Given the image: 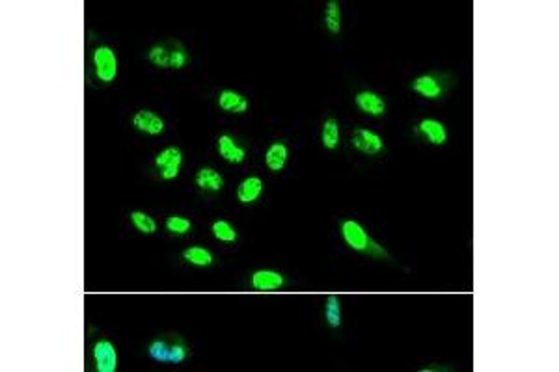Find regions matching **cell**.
<instances>
[{
    "instance_id": "7c38bea8",
    "label": "cell",
    "mask_w": 559,
    "mask_h": 372,
    "mask_svg": "<svg viewBox=\"0 0 559 372\" xmlns=\"http://www.w3.org/2000/svg\"><path fill=\"white\" fill-rule=\"evenodd\" d=\"M194 183H196L198 188L203 190V192H213V194H216V192H221V190L224 188V177H222V173L216 172L214 168H209V166L198 170L196 177H194Z\"/></svg>"
},
{
    "instance_id": "ac0fdd59",
    "label": "cell",
    "mask_w": 559,
    "mask_h": 372,
    "mask_svg": "<svg viewBox=\"0 0 559 372\" xmlns=\"http://www.w3.org/2000/svg\"><path fill=\"white\" fill-rule=\"evenodd\" d=\"M183 259L192 266H198V268H207V266L213 265V254L209 251L207 248L203 246H191L183 251Z\"/></svg>"
},
{
    "instance_id": "44dd1931",
    "label": "cell",
    "mask_w": 559,
    "mask_h": 372,
    "mask_svg": "<svg viewBox=\"0 0 559 372\" xmlns=\"http://www.w3.org/2000/svg\"><path fill=\"white\" fill-rule=\"evenodd\" d=\"M325 319L330 328H339L343 322L341 317V301L338 296H328L327 303H325Z\"/></svg>"
},
{
    "instance_id": "d6986e66",
    "label": "cell",
    "mask_w": 559,
    "mask_h": 372,
    "mask_svg": "<svg viewBox=\"0 0 559 372\" xmlns=\"http://www.w3.org/2000/svg\"><path fill=\"white\" fill-rule=\"evenodd\" d=\"M339 123L338 119L334 118H328L325 123H322V129H321V143L322 148L328 149V151H332V149H336L339 145Z\"/></svg>"
},
{
    "instance_id": "8992f818",
    "label": "cell",
    "mask_w": 559,
    "mask_h": 372,
    "mask_svg": "<svg viewBox=\"0 0 559 372\" xmlns=\"http://www.w3.org/2000/svg\"><path fill=\"white\" fill-rule=\"evenodd\" d=\"M351 143L356 151H360V153L363 154H369V157L379 154L382 149H384V142H382L381 134H377L375 130L369 129L354 130L351 136Z\"/></svg>"
},
{
    "instance_id": "7402d4cb",
    "label": "cell",
    "mask_w": 559,
    "mask_h": 372,
    "mask_svg": "<svg viewBox=\"0 0 559 372\" xmlns=\"http://www.w3.org/2000/svg\"><path fill=\"white\" fill-rule=\"evenodd\" d=\"M131 222L137 227V231H140L142 235H153L155 231H157V222L153 220V216H149L144 211H132Z\"/></svg>"
},
{
    "instance_id": "8fae6325",
    "label": "cell",
    "mask_w": 559,
    "mask_h": 372,
    "mask_svg": "<svg viewBox=\"0 0 559 372\" xmlns=\"http://www.w3.org/2000/svg\"><path fill=\"white\" fill-rule=\"evenodd\" d=\"M418 130L420 134L423 136V140H427L429 143L433 145H444L447 142V129L446 125L438 121V119H431L425 118L420 121L418 125Z\"/></svg>"
},
{
    "instance_id": "d4e9b609",
    "label": "cell",
    "mask_w": 559,
    "mask_h": 372,
    "mask_svg": "<svg viewBox=\"0 0 559 372\" xmlns=\"http://www.w3.org/2000/svg\"><path fill=\"white\" fill-rule=\"evenodd\" d=\"M187 355H189V348L184 346L183 341H175V343H172V352H170V363H183L184 360H187Z\"/></svg>"
},
{
    "instance_id": "e0dca14e",
    "label": "cell",
    "mask_w": 559,
    "mask_h": 372,
    "mask_svg": "<svg viewBox=\"0 0 559 372\" xmlns=\"http://www.w3.org/2000/svg\"><path fill=\"white\" fill-rule=\"evenodd\" d=\"M325 26L330 34L338 36L343 28V17H341V4L338 0H330L325 8Z\"/></svg>"
},
{
    "instance_id": "ffe728a7",
    "label": "cell",
    "mask_w": 559,
    "mask_h": 372,
    "mask_svg": "<svg viewBox=\"0 0 559 372\" xmlns=\"http://www.w3.org/2000/svg\"><path fill=\"white\" fill-rule=\"evenodd\" d=\"M211 231H213V236L218 242L232 244L237 240V231H235V227L227 220H216V222H213Z\"/></svg>"
},
{
    "instance_id": "4fadbf2b",
    "label": "cell",
    "mask_w": 559,
    "mask_h": 372,
    "mask_svg": "<svg viewBox=\"0 0 559 372\" xmlns=\"http://www.w3.org/2000/svg\"><path fill=\"white\" fill-rule=\"evenodd\" d=\"M287 159H289V148L284 142H274L268 145L265 153V166L268 172L280 173L286 168Z\"/></svg>"
},
{
    "instance_id": "cb8c5ba5",
    "label": "cell",
    "mask_w": 559,
    "mask_h": 372,
    "mask_svg": "<svg viewBox=\"0 0 559 372\" xmlns=\"http://www.w3.org/2000/svg\"><path fill=\"white\" fill-rule=\"evenodd\" d=\"M164 227H166L168 233L181 236L187 235V233L192 229V222L189 218H184V216L173 214V216H168L166 222H164Z\"/></svg>"
},
{
    "instance_id": "2e32d148",
    "label": "cell",
    "mask_w": 559,
    "mask_h": 372,
    "mask_svg": "<svg viewBox=\"0 0 559 372\" xmlns=\"http://www.w3.org/2000/svg\"><path fill=\"white\" fill-rule=\"evenodd\" d=\"M263 192V181L259 177H246L244 181H241L237 188V200L243 203V205H250L254 201H257V197L261 195Z\"/></svg>"
},
{
    "instance_id": "277c9868",
    "label": "cell",
    "mask_w": 559,
    "mask_h": 372,
    "mask_svg": "<svg viewBox=\"0 0 559 372\" xmlns=\"http://www.w3.org/2000/svg\"><path fill=\"white\" fill-rule=\"evenodd\" d=\"M94 363L97 372H116L118 369V350L110 341L101 339L94 344Z\"/></svg>"
},
{
    "instance_id": "52a82bcc",
    "label": "cell",
    "mask_w": 559,
    "mask_h": 372,
    "mask_svg": "<svg viewBox=\"0 0 559 372\" xmlns=\"http://www.w3.org/2000/svg\"><path fill=\"white\" fill-rule=\"evenodd\" d=\"M354 103H356L358 110L366 114V116L379 118V116L386 114V100L375 91H369V89L358 91L356 97H354Z\"/></svg>"
},
{
    "instance_id": "9c48e42d",
    "label": "cell",
    "mask_w": 559,
    "mask_h": 372,
    "mask_svg": "<svg viewBox=\"0 0 559 372\" xmlns=\"http://www.w3.org/2000/svg\"><path fill=\"white\" fill-rule=\"evenodd\" d=\"M252 289L259 290V292H273L280 290L286 285V279L276 270H256L250 278Z\"/></svg>"
},
{
    "instance_id": "3957f363",
    "label": "cell",
    "mask_w": 559,
    "mask_h": 372,
    "mask_svg": "<svg viewBox=\"0 0 559 372\" xmlns=\"http://www.w3.org/2000/svg\"><path fill=\"white\" fill-rule=\"evenodd\" d=\"M181 164H183V153H181V149L173 148V145L162 149L161 153L155 157V166H157L162 181L178 179L179 172H181Z\"/></svg>"
},
{
    "instance_id": "7a4b0ae2",
    "label": "cell",
    "mask_w": 559,
    "mask_h": 372,
    "mask_svg": "<svg viewBox=\"0 0 559 372\" xmlns=\"http://www.w3.org/2000/svg\"><path fill=\"white\" fill-rule=\"evenodd\" d=\"M94 69H96V77L103 84H110L118 77V56L112 48L107 45H101L94 51Z\"/></svg>"
},
{
    "instance_id": "ba28073f",
    "label": "cell",
    "mask_w": 559,
    "mask_h": 372,
    "mask_svg": "<svg viewBox=\"0 0 559 372\" xmlns=\"http://www.w3.org/2000/svg\"><path fill=\"white\" fill-rule=\"evenodd\" d=\"M132 125L135 129L148 134V136H159L164 132V121H162L161 116H157L151 110H138L135 116H132Z\"/></svg>"
},
{
    "instance_id": "6da1fadb",
    "label": "cell",
    "mask_w": 559,
    "mask_h": 372,
    "mask_svg": "<svg viewBox=\"0 0 559 372\" xmlns=\"http://www.w3.org/2000/svg\"><path fill=\"white\" fill-rule=\"evenodd\" d=\"M148 60L161 69H183L189 64V54L181 43H162L149 48Z\"/></svg>"
},
{
    "instance_id": "30bf717a",
    "label": "cell",
    "mask_w": 559,
    "mask_h": 372,
    "mask_svg": "<svg viewBox=\"0 0 559 372\" xmlns=\"http://www.w3.org/2000/svg\"><path fill=\"white\" fill-rule=\"evenodd\" d=\"M216 151L230 164H243L244 159H246V149L243 145H239L230 134L218 136V140H216Z\"/></svg>"
},
{
    "instance_id": "9a60e30c",
    "label": "cell",
    "mask_w": 559,
    "mask_h": 372,
    "mask_svg": "<svg viewBox=\"0 0 559 372\" xmlns=\"http://www.w3.org/2000/svg\"><path fill=\"white\" fill-rule=\"evenodd\" d=\"M412 89L416 91L418 95H422L423 99H438L444 94V88L442 84L433 77V75H422V77L414 78L412 82Z\"/></svg>"
},
{
    "instance_id": "5b68a950",
    "label": "cell",
    "mask_w": 559,
    "mask_h": 372,
    "mask_svg": "<svg viewBox=\"0 0 559 372\" xmlns=\"http://www.w3.org/2000/svg\"><path fill=\"white\" fill-rule=\"evenodd\" d=\"M341 235L347 246L354 251H368L371 246V236L368 235V231L354 220H347L341 224Z\"/></svg>"
},
{
    "instance_id": "603a6c76",
    "label": "cell",
    "mask_w": 559,
    "mask_h": 372,
    "mask_svg": "<svg viewBox=\"0 0 559 372\" xmlns=\"http://www.w3.org/2000/svg\"><path fill=\"white\" fill-rule=\"evenodd\" d=\"M170 352H172V343H168L164 339H155L148 348L149 357L159 363H170Z\"/></svg>"
},
{
    "instance_id": "5bb4252c",
    "label": "cell",
    "mask_w": 559,
    "mask_h": 372,
    "mask_svg": "<svg viewBox=\"0 0 559 372\" xmlns=\"http://www.w3.org/2000/svg\"><path fill=\"white\" fill-rule=\"evenodd\" d=\"M218 107L227 114H244L248 110V99L235 89H222L218 94Z\"/></svg>"
}]
</instances>
